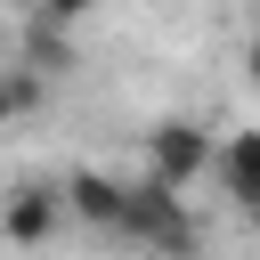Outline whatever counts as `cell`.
Here are the masks:
<instances>
[{
	"instance_id": "obj_1",
	"label": "cell",
	"mask_w": 260,
	"mask_h": 260,
	"mask_svg": "<svg viewBox=\"0 0 260 260\" xmlns=\"http://www.w3.org/2000/svg\"><path fill=\"white\" fill-rule=\"evenodd\" d=\"M114 236H130V244H146V252H195V219L179 211V187H162V179L122 187Z\"/></svg>"
},
{
	"instance_id": "obj_2",
	"label": "cell",
	"mask_w": 260,
	"mask_h": 260,
	"mask_svg": "<svg viewBox=\"0 0 260 260\" xmlns=\"http://www.w3.org/2000/svg\"><path fill=\"white\" fill-rule=\"evenodd\" d=\"M203 171H211V130H195V122H154L146 130V179L187 195Z\"/></svg>"
},
{
	"instance_id": "obj_3",
	"label": "cell",
	"mask_w": 260,
	"mask_h": 260,
	"mask_svg": "<svg viewBox=\"0 0 260 260\" xmlns=\"http://www.w3.org/2000/svg\"><path fill=\"white\" fill-rule=\"evenodd\" d=\"M57 228H65V195L57 187H16V203L0 211V236L8 244H49Z\"/></svg>"
},
{
	"instance_id": "obj_4",
	"label": "cell",
	"mask_w": 260,
	"mask_h": 260,
	"mask_svg": "<svg viewBox=\"0 0 260 260\" xmlns=\"http://www.w3.org/2000/svg\"><path fill=\"white\" fill-rule=\"evenodd\" d=\"M57 195H65V219H89V228H106V236H114V211H122V179H106V171H73Z\"/></svg>"
},
{
	"instance_id": "obj_5",
	"label": "cell",
	"mask_w": 260,
	"mask_h": 260,
	"mask_svg": "<svg viewBox=\"0 0 260 260\" xmlns=\"http://www.w3.org/2000/svg\"><path fill=\"white\" fill-rule=\"evenodd\" d=\"M211 179L236 203H260V130H236L228 146H211Z\"/></svg>"
},
{
	"instance_id": "obj_6",
	"label": "cell",
	"mask_w": 260,
	"mask_h": 260,
	"mask_svg": "<svg viewBox=\"0 0 260 260\" xmlns=\"http://www.w3.org/2000/svg\"><path fill=\"white\" fill-rule=\"evenodd\" d=\"M41 106V73H16V65H0V130L16 122V114H32Z\"/></svg>"
},
{
	"instance_id": "obj_7",
	"label": "cell",
	"mask_w": 260,
	"mask_h": 260,
	"mask_svg": "<svg viewBox=\"0 0 260 260\" xmlns=\"http://www.w3.org/2000/svg\"><path fill=\"white\" fill-rule=\"evenodd\" d=\"M244 73H252V81H260V32H252V49H244Z\"/></svg>"
},
{
	"instance_id": "obj_8",
	"label": "cell",
	"mask_w": 260,
	"mask_h": 260,
	"mask_svg": "<svg viewBox=\"0 0 260 260\" xmlns=\"http://www.w3.org/2000/svg\"><path fill=\"white\" fill-rule=\"evenodd\" d=\"M244 219H252V228H260V203H244Z\"/></svg>"
}]
</instances>
